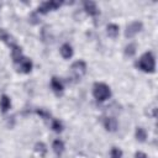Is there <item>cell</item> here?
Here are the masks:
<instances>
[{
	"label": "cell",
	"mask_w": 158,
	"mask_h": 158,
	"mask_svg": "<svg viewBox=\"0 0 158 158\" xmlns=\"http://www.w3.org/2000/svg\"><path fill=\"white\" fill-rule=\"evenodd\" d=\"M135 65L143 73L153 74V73H156V57L151 51L144 52L138 58V60L135 63Z\"/></svg>",
	"instance_id": "6da1fadb"
},
{
	"label": "cell",
	"mask_w": 158,
	"mask_h": 158,
	"mask_svg": "<svg viewBox=\"0 0 158 158\" xmlns=\"http://www.w3.org/2000/svg\"><path fill=\"white\" fill-rule=\"evenodd\" d=\"M93 96L96 101H105L111 96V89L105 83H95L93 85Z\"/></svg>",
	"instance_id": "7a4b0ae2"
},
{
	"label": "cell",
	"mask_w": 158,
	"mask_h": 158,
	"mask_svg": "<svg viewBox=\"0 0 158 158\" xmlns=\"http://www.w3.org/2000/svg\"><path fill=\"white\" fill-rule=\"evenodd\" d=\"M63 5L62 1H58V0H49V1H43L38 5L36 12L37 14H42V15H46L48 14L49 11H56L58 10L60 6Z\"/></svg>",
	"instance_id": "3957f363"
},
{
	"label": "cell",
	"mask_w": 158,
	"mask_h": 158,
	"mask_svg": "<svg viewBox=\"0 0 158 158\" xmlns=\"http://www.w3.org/2000/svg\"><path fill=\"white\" fill-rule=\"evenodd\" d=\"M70 70H72V73L74 74V77H75L77 79H80V78H83V77L86 74L88 65H86L85 60L78 59V60H75V62L70 65Z\"/></svg>",
	"instance_id": "277c9868"
},
{
	"label": "cell",
	"mask_w": 158,
	"mask_h": 158,
	"mask_svg": "<svg viewBox=\"0 0 158 158\" xmlns=\"http://www.w3.org/2000/svg\"><path fill=\"white\" fill-rule=\"evenodd\" d=\"M143 30V23L141 21H132L126 26L125 30V37L126 38H133L137 33H139Z\"/></svg>",
	"instance_id": "5b68a950"
},
{
	"label": "cell",
	"mask_w": 158,
	"mask_h": 158,
	"mask_svg": "<svg viewBox=\"0 0 158 158\" xmlns=\"http://www.w3.org/2000/svg\"><path fill=\"white\" fill-rule=\"evenodd\" d=\"M83 7L85 10V12L89 15V16H93V17H96L98 15H100V9L98 7L96 2L95 1H91V0H86L83 2Z\"/></svg>",
	"instance_id": "8992f818"
},
{
	"label": "cell",
	"mask_w": 158,
	"mask_h": 158,
	"mask_svg": "<svg viewBox=\"0 0 158 158\" xmlns=\"http://www.w3.org/2000/svg\"><path fill=\"white\" fill-rule=\"evenodd\" d=\"M102 125H104V128L107 131V132H116L117 128H118V121L116 117L114 116H107L104 118L102 121Z\"/></svg>",
	"instance_id": "52a82bcc"
},
{
	"label": "cell",
	"mask_w": 158,
	"mask_h": 158,
	"mask_svg": "<svg viewBox=\"0 0 158 158\" xmlns=\"http://www.w3.org/2000/svg\"><path fill=\"white\" fill-rule=\"evenodd\" d=\"M16 65H17V68H19V72H21V73H23V74L31 73V70H32V68H33L32 60H31L30 58H27V57H23Z\"/></svg>",
	"instance_id": "ba28073f"
},
{
	"label": "cell",
	"mask_w": 158,
	"mask_h": 158,
	"mask_svg": "<svg viewBox=\"0 0 158 158\" xmlns=\"http://www.w3.org/2000/svg\"><path fill=\"white\" fill-rule=\"evenodd\" d=\"M10 51H11V58H12V62L15 63V64H17L25 56H23V53H22V48L16 43V44H14V46H11L10 47Z\"/></svg>",
	"instance_id": "9c48e42d"
},
{
	"label": "cell",
	"mask_w": 158,
	"mask_h": 158,
	"mask_svg": "<svg viewBox=\"0 0 158 158\" xmlns=\"http://www.w3.org/2000/svg\"><path fill=\"white\" fill-rule=\"evenodd\" d=\"M51 88H52V90H53L57 95L62 94L63 90H64L63 81H62L59 78H57V77H52V78H51Z\"/></svg>",
	"instance_id": "30bf717a"
},
{
	"label": "cell",
	"mask_w": 158,
	"mask_h": 158,
	"mask_svg": "<svg viewBox=\"0 0 158 158\" xmlns=\"http://www.w3.org/2000/svg\"><path fill=\"white\" fill-rule=\"evenodd\" d=\"M59 53H60V56L64 58V59H70L72 57H73V54H74V51H73V47H72V44H69V43H63L62 46H60V48H59Z\"/></svg>",
	"instance_id": "8fae6325"
},
{
	"label": "cell",
	"mask_w": 158,
	"mask_h": 158,
	"mask_svg": "<svg viewBox=\"0 0 158 158\" xmlns=\"http://www.w3.org/2000/svg\"><path fill=\"white\" fill-rule=\"evenodd\" d=\"M52 149H53V152H54L56 156L60 157L64 153V151H65V144H64V142L62 139L57 138V139H54L52 142Z\"/></svg>",
	"instance_id": "7c38bea8"
},
{
	"label": "cell",
	"mask_w": 158,
	"mask_h": 158,
	"mask_svg": "<svg viewBox=\"0 0 158 158\" xmlns=\"http://www.w3.org/2000/svg\"><path fill=\"white\" fill-rule=\"evenodd\" d=\"M0 41L1 42H4V43H6L9 47H11V46H14V44H16V41H15V38L5 30V28H0Z\"/></svg>",
	"instance_id": "4fadbf2b"
},
{
	"label": "cell",
	"mask_w": 158,
	"mask_h": 158,
	"mask_svg": "<svg viewBox=\"0 0 158 158\" xmlns=\"http://www.w3.org/2000/svg\"><path fill=\"white\" fill-rule=\"evenodd\" d=\"M11 107V99L6 94H2L0 96V110L2 114H6Z\"/></svg>",
	"instance_id": "5bb4252c"
},
{
	"label": "cell",
	"mask_w": 158,
	"mask_h": 158,
	"mask_svg": "<svg viewBox=\"0 0 158 158\" xmlns=\"http://www.w3.org/2000/svg\"><path fill=\"white\" fill-rule=\"evenodd\" d=\"M135 137L138 142H146L147 141V137H148V133H147V130L142 126H137L136 130H135Z\"/></svg>",
	"instance_id": "9a60e30c"
},
{
	"label": "cell",
	"mask_w": 158,
	"mask_h": 158,
	"mask_svg": "<svg viewBox=\"0 0 158 158\" xmlns=\"http://www.w3.org/2000/svg\"><path fill=\"white\" fill-rule=\"evenodd\" d=\"M120 33V27L116 23H109L106 26V35L110 37V38H116Z\"/></svg>",
	"instance_id": "2e32d148"
},
{
	"label": "cell",
	"mask_w": 158,
	"mask_h": 158,
	"mask_svg": "<svg viewBox=\"0 0 158 158\" xmlns=\"http://www.w3.org/2000/svg\"><path fill=\"white\" fill-rule=\"evenodd\" d=\"M51 128H52L53 132L60 133L64 130V125H63V122L59 118H52V121H51Z\"/></svg>",
	"instance_id": "e0dca14e"
},
{
	"label": "cell",
	"mask_w": 158,
	"mask_h": 158,
	"mask_svg": "<svg viewBox=\"0 0 158 158\" xmlns=\"http://www.w3.org/2000/svg\"><path fill=\"white\" fill-rule=\"evenodd\" d=\"M123 53H125L126 57H133L137 53V44L135 42H131V43L126 44L125 49H123Z\"/></svg>",
	"instance_id": "ac0fdd59"
},
{
	"label": "cell",
	"mask_w": 158,
	"mask_h": 158,
	"mask_svg": "<svg viewBox=\"0 0 158 158\" xmlns=\"http://www.w3.org/2000/svg\"><path fill=\"white\" fill-rule=\"evenodd\" d=\"M36 114H37L41 118H43V120H49L51 116H52L51 111L47 110V109H44V107H38V109H36Z\"/></svg>",
	"instance_id": "d6986e66"
},
{
	"label": "cell",
	"mask_w": 158,
	"mask_h": 158,
	"mask_svg": "<svg viewBox=\"0 0 158 158\" xmlns=\"http://www.w3.org/2000/svg\"><path fill=\"white\" fill-rule=\"evenodd\" d=\"M35 151H36L37 153H40L41 157H43V156L47 153V146H46V143H43V142H37V143L35 144Z\"/></svg>",
	"instance_id": "ffe728a7"
},
{
	"label": "cell",
	"mask_w": 158,
	"mask_h": 158,
	"mask_svg": "<svg viewBox=\"0 0 158 158\" xmlns=\"http://www.w3.org/2000/svg\"><path fill=\"white\" fill-rule=\"evenodd\" d=\"M123 157V152L121 148L118 147H112L110 149V158H122Z\"/></svg>",
	"instance_id": "44dd1931"
},
{
	"label": "cell",
	"mask_w": 158,
	"mask_h": 158,
	"mask_svg": "<svg viewBox=\"0 0 158 158\" xmlns=\"http://www.w3.org/2000/svg\"><path fill=\"white\" fill-rule=\"evenodd\" d=\"M28 22H30L31 25H38V23L41 22V19H40V16H38V14H37L36 11H33V12L30 14V16H28Z\"/></svg>",
	"instance_id": "7402d4cb"
},
{
	"label": "cell",
	"mask_w": 158,
	"mask_h": 158,
	"mask_svg": "<svg viewBox=\"0 0 158 158\" xmlns=\"http://www.w3.org/2000/svg\"><path fill=\"white\" fill-rule=\"evenodd\" d=\"M135 158H148V156L144 152H142V151H137L135 153Z\"/></svg>",
	"instance_id": "603a6c76"
}]
</instances>
